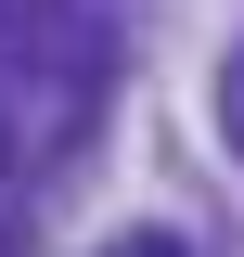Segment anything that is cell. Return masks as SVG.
Listing matches in <instances>:
<instances>
[{
  "label": "cell",
  "instance_id": "6da1fadb",
  "mask_svg": "<svg viewBox=\"0 0 244 257\" xmlns=\"http://www.w3.org/2000/svg\"><path fill=\"white\" fill-rule=\"evenodd\" d=\"M218 128H231V142H244V52L218 64Z\"/></svg>",
  "mask_w": 244,
  "mask_h": 257
},
{
  "label": "cell",
  "instance_id": "7a4b0ae2",
  "mask_svg": "<svg viewBox=\"0 0 244 257\" xmlns=\"http://www.w3.org/2000/svg\"><path fill=\"white\" fill-rule=\"evenodd\" d=\"M103 257H180V231H129V244H103Z\"/></svg>",
  "mask_w": 244,
  "mask_h": 257
}]
</instances>
